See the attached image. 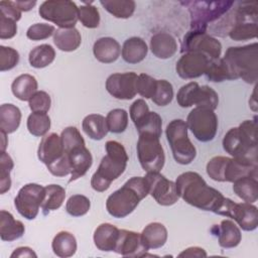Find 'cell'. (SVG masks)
Wrapping results in <instances>:
<instances>
[{"mask_svg":"<svg viewBox=\"0 0 258 258\" xmlns=\"http://www.w3.org/2000/svg\"><path fill=\"white\" fill-rule=\"evenodd\" d=\"M222 145L232 157L258 164L257 160V121L245 120L224 135Z\"/></svg>","mask_w":258,"mask_h":258,"instance_id":"cell-2","label":"cell"},{"mask_svg":"<svg viewBox=\"0 0 258 258\" xmlns=\"http://www.w3.org/2000/svg\"><path fill=\"white\" fill-rule=\"evenodd\" d=\"M120 229L110 223L100 224L94 231L93 240L95 246L104 252H114Z\"/></svg>","mask_w":258,"mask_h":258,"instance_id":"cell-23","label":"cell"},{"mask_svg":"<svg viewBox=\"0 0 258 258\" xmlns=\"http://www.w3.org/2000/svg\"><path fill=\"white\" fill-rule=\"evenodd\" d=\"M175 185L180 199L203 211L217 214L225 200L221 191L210 186L196 171H185L179 174L176 177Z\"/></svg>","mask_w":258,"mask_h":258,"instance_id":"cell-1","label":"cell"},{"mask_svg":"<svg viewBox=\"0 0 258 258\" xmlns=\"http://www.w3.org/2000/svg\"><path fill=\"white\" fill-rule=\"evenodd\" d=\"M0 135H1V151H5L6 147L8 145V140H7V134L0 131Z\"/></svg>","mask_w":258,"mask_h":258,"instance_id":"cell-58","label":"cell"},{"mask_svg":"<svg viewBox=\"0 0 258 258\" xmlns=\"http://www.w3.org/2000/svg\"><path fill=\"white\" fill-rule=\"evenodd\" d=\"M156 86L157 80L153 77L146 74L138 75L136 81V90L137 94H139L141 97L145 99H151L155 93Z\"/></svg>","mask_w":258,"mask_h":258,"instance_id":"cell-47","label":"cell"},{"mask_svg":"<svg viewBox=\"0 0 258 258\" xmlns=\"http://www.w3.org/2000/svg\"><path fill=\"white\" fill-rule=\"evenodd\" d=\"M148 47L145 40L139 36L127 38L121 48L122 58L128 63L141 62L147 55Z\"/></svg>","mask_w":258,"mask_h":258,"instance_id":"cell-28","label":"cell"},{"mask_svg":"<svg viewBox=\"0 0 258 258\" xmlns=\"http://www.w3.org/2000/svg\"><path fill=\"white\" fill-rule=\"evenodd\" d=\"M64 154L72 167L71 178L69 182L75 181L84 176L93 164V156L86 147L85 140L75 126L66 127L60 134Z\"/></svg>","mask_w":258,"mask_h":258,"instance_id":"cell-6","label":"cell"},{"mask_svg":"<svg viewBox=\"0 0 258 258\" xmlns=\"http://www.w3.org/2000/svg\"><path fill=\"white\" fill-rule=\"evenodd\" d=\"M141 167L146 171H160L165 163V154L160 137L153 133H140L136 145Z\"/></svg>","mask_w":258,"mask_h":258,"instance_id":"cell-11","label":"cell"},{"mask_svg":"<svg viewBox=\"0 0 258 258\" xmlns=\"http://www.w3.org/2000/svg\"><path fill=\"white\" fill-rule=\"evenodd\" d=\"M21 122V111L13 104H2L0 107V131L11 134L15 132Z\"/></svg>","mask_w":258,"mask_h":258,"instance_id":"cell-34","label":"cell"},{"mask_svg":"<svg viewBox=\"0 0 258 258\" xmlns=\"http://www.w3.org/2000/svg\"><path fill=\"white\" fill-rule=\"evenodd\" d=\"M257 170L258 164L221 155L212 157L206 166L207 174L220 182H234L246 175L257 177Z\"/></svg>","mask_w":258,"mask_h":258,"instance_id":"cell-7","label":"cell"},{"mask_svg":"<svg viewBox=\"0 0 258 258\" xmlns=\"http://www.w3.org/2000/svg\"><path fill=\"white\" fill-rule=\"evenodd\" d=\"M173 99V87L170 82L166 80H157V86L152 102L157 106H167Z\"/></svg>","mask_w":258,"mask_h":258,"instance_id":"cell-46","label":"cell"},{"mask_svg":"<svg viewBox=\"0 0 258 258\" xmlns=\"http://www.w3.org/2000/svg\"><path fill=\"white\" fill-rule=\"evenodd\" d=\"M37 88L36 79L29 74H22L16 77L11 84L12 94L20 101H29L37 92Z\"/></svg>","mask_w":258,"mask_h":258,"instance_id":"cell-30","label":"cell"},{"mask_svg":"<svg viewBox=\"0 0 258 258\" xmlns=\"http://www.w3.org/2000/svg\"><path fill=\"white\" fill-rule=\"evenodd\" d=\"M187 130V125L182 119L171 120L165 129L166 139L172 156L181 165L191 163L197 156V149L188 138Z\"/></svg>","mask_w":258,"mask_h":258,"instance_id":"cell-10","label":"cell"},{"mask_svg":"<svg viewBox=\"0 0 258 258\" xmlns=\"http://www.w3.org/2000/svg\"><path fill=\"white\" fill-rule=\"evenodd\" d=\"M217 215L231 218L244 231H254L258 226L257 207L250 203H235L225 198Z\"/></svg>","mask_w":258,"mask_h":258,"instance_id":"cell-15","label":"cell"},{"mask_svg":"<svg viewBox=\"0 0 258 258\" xmlns=\"http://www.w3.org/2000/svg\"><path fill=\"white\" fill-rule=\"evenodd\" d=\"M51 99L50 96L44 91H37L28 101V106L31 112H44L47 113L50 109Z\"/></svg>","mask_w":258,"mask_h":258,"instance_id":"cell-50","label":"cell"},{"mask_svg":"<svg viewBox=\"0 0 258 258\" xmlns=\"http://www.w3.org/2000/svg\"><path fill=\"white\" fill-rule=\"evenodd\" d=\"M37 157L54 176L62 177L72 173L71 164L64 154L61 137L54 132L42 137L38 145Z\"/></svg>","mask_w":258,"mask_h":258,"instance_id":"cell-8","label":"cell"},{"mask_svg":"<svg viewBox=\"0 0 258 258\" xmlns=\"http://www.w3.org/2000/svg\"><path fill=\"white\" fill-rule=\"evenodd\" d=\"M150 49L154 56L167 59L177 51L176 39L168 32H156L150 37Z\"/></svg>","mask_w":258,"mask_h":258,"instance_id":"cell-24","label":"cell"},{"mask_svg":"<svg viewBox=\"0 0 258 258\" xmlns=\"http://www.w3.org/2000/svg\"><path fill=\"white\" fill-rule=\"evenodd\" d=\"M140 235L142 243L148 251L150 249H158L164 246L168 237L167 229L163 224L158 222L149 223L145 226Z\"/></svg>","mask_w":258,"mask_h":258,"instance_id":"cell-26","label":"cell"},{"mask_svg":"<svg viewBox=\"0 0 258 258\" xmlns=\"http://www.w3.org/2000/svg\"><path fill=\"white\" fill-rule=\"evenodd\" d=\"M93 53L97 60L102 63H112L121 54V46L113 37H101L94 42Z\"/></svg>","mask_w":258,"mask_h":258,"instance_id":"cell-25","label":"cell"},{"mask_svg":"<svg viewBox=\"0 0 258 258\" xmlns=\"http://www.w3.org/2000/svg\"><path fill=\"white\" fill-rule=\"evenodd\" d=\"M187 128L201 142L212 141L218 131V117L214 110L207 107H195L185 121Z\"/></svg>","mask_w":258,"mask_h":258,"instance_id":"cell-14","label":"cell"},{"mask_svg":"<svg viewBox=\"0 0 258 258\" xmlns=\"http://www.w3.org/2000/svg\"><path fill=\"white\" fill-rule=\"evenodd\" d=\"M79 20L87 28H97L100 24V12L92 3H84L79 7Z\"/></svg>","mask_w":258,"mask_h":258,"instance_id":"cell-45","label":"cell"},{"mask_svg":"<svg viewBox=\"0 0 258 258\" xmlns=\"http://www.w3.org/2000/svg\"><path fill=\"white\" fill-rule=\"evenodd\" d=\"M91 208L89 198L84 195H73L69 198L66 204V211L73 217L85 216Z\"/></svg>","mask_w":258,"mask_h":258,"instance_id":"cell-42","label":"cell"},{"mask_svg":"<svg viewBox=\"0 0 258 258\" xmlns=\"http://www.w3.org/2000/svg\"><path fill=\"white\" fill-rule=\"evenodd\" d=\"M233 191L246 203L253 204L258 199V181L257 177L246 175L238 178L233 182Z\"/></svg>","mask_w":258,"mask_h":258,"instance_id":"cell-32","label":"cell"},{"mask_svg":"<svg viewBox=\"0 0 258 258\" xmlns=\"http://www.w3.org/2000/svg\"><path fill=\"white\" fill-rule=\"evenodd\" d=\"M38 14L59 28H74L79 20V7L70 0H47L40 4Z\"/></svg>","mask_w":258,"mask_h":258,"instance_id":"cell-12","label":"cell"},{"mask_svg":"<svg viewBox=\"0 0 258 258\" xmlns=\"http://www.w3.org/2000/svg\"><path fill=\"white\" fill-rule=\"evenodd\" d=\"M149 111L150 110L147 103L143 99H137L130 106V109H129L130 119L134 124H136L141 119H143L149 113Z\"/></svg>","mask_w":258,"mask_h":258,"instance_id":"cell-51","label":"cell"},{"mask_svg":"<svg viewBox=\"0 0 258 258\" xmlns=\"http://www.w3.org/2000/svg\"><path fill=\"white\" fill-rule=\"evenodd\" d=\"M100 4L114 17L121 19L130 18L136 8L133 0H101Z\"/></svg>","mask_w":258,"mask_h":258,"instance_id":"cell-37","label":"cell"},{"mask_svg":"<svg viewBox=\"0 0 258 258\" xmlns=\"http://www.w3.org/2000/svg\"><path fill=\"white\" fill-rule=\"evenodd\" d=\"M211 232L218 237L219 245L225 249L237 247L242 240L241 230L232 220L221 221L219 225H214Z\"/></svg>","mask_w":258,"mask_h":258,"instance_id":"cell-22","label":"cell"},{"mask_svg":"<svg viewBox=\"0 0 258 258\" xmlns=\"http://www.w3.org/2000/svg\"><path fill=\"white\" fill-rule=\"evenodd\" d=\"M83 131L93 140L103 139L109 132L106 118L101 114H89L82 122Z\"/></svg>","mask_w":258,"mask_h":258,"instance_id":"cell-31","label":"cell"},{"mask_svg":"<svg viewBox=\"0 0 258 258\" xmlns=\"http://www.w3.org/2000/svg\"><path fill=\"white\" fill-rule=\"evenodd\" d=\"M233 1H185L190 16V30L207 31L209 24L224 16L234 5Z\"/></svg>","mask_w":258,"mask_h":258,"instance_id":"cell-9","label":"cell"},{"mask_svg":"<svg viewBox=\"0 0 258 258\" xmlns=\"http://www.w3.org/2000/svg\"><path fill=\"white\" fill-rule=\"evenodd\" d=\"M45 198V186L38 183H27L23 185L14 199L17 212L26 220H34L41 208Z\"/></svg>","mask_w":258,"mask_h":258,"instance_id":"cell-17","label":"cell"},{"mask_svg":"<svg viewBox=\"0 0 258 258\" xmlns=\"http://www.w3.org/2000/svg\"><path fill=\"white\" fill-rule=\"evenodd\" d=\"M51 121L47 113L32 112L26 122L28 132L36 137H42L47 134L50 129Z\"/></svg>","mask_w":258,"mask_h":258,"instance_id":"cell-38","label":"cell"},{"mask_svg":"<svg viewBox=\"0 0 258 258\" xmlns=\"http://www.w3.org/2000/svg\"><path fill=\"white\" fill-rule=\"evenodd\" d=\"M228 36L235 41H245L256 38L257 22H240L230 29Z\"/></svg>","mask_w":258,"mask_h":258,"instance_id":"cell-41","label":"cell"},{"mask_svg":"<svg viewBox=\"0 0 258 258\" xmlns=\"http://www.w3.org/2000/svg\"><path fill=\"white\" fill-rule=\"evenodd\" d=\"M66 199V189L58 184H48L45 186V198L41 205L43 215L59 209Z\"/></svg>","mask_w":258,"mask_h":258,"instance_id":"cell-36","label":"cell"},{"mask_svg":"<svg viewBox=\"0 0 258 258\" xmlns=\"http://www.w3.org/2000/svg\"><path fill=\"white\" fill-rule=\"evenodd\" d=\"M176 102L181 108L207 107L216 110L219 105V96L210 86H200L197 82H189L178 90Z\"/></svg>","mask_w":258,"mask_h":258,"instance_id":"cell-13","label":"cell"},{"mask_svg":"<svg viewBox=\"0 0 258 258\" xmlns=\"http://www.w3.org/2000/svg\"><path fill=\"white\" fill-rule=\"evenodd\" d=\"M223 59L228 68L230 81L242 79L247 84H256L258 80V43L243 46H230Z\"/></svg>","mask_w":258,"mask_h":258,"instance_id":"cell-5","label":"cell"},{"mask_svg":"<svg viewBox=\"0 0 258 258\" xmlns=\"http://www.w3.org/2000/svg\"><path fill=\"white\" fill-rule=\"evenodd\" d=\"M138 75L134 72L115 73L106 80V90L118 100H131L136 94V81Z\"/></svg>","mask_w":258,"mask_h":258,"instance_id":"cell-19","label":"cell"},{"mask_svg":"<svg viewBox=\"0 0 258 258\" xmlns=\"http://www.w3.org/2000/svg\"><path fill=\"white\" fill-rule=\"evenodd\" d=\"M14 163L11 156L6 151H1L0 155V194L3 195L11 187V170Z\"/></svg>","mask_w":258,"mask_h":258,"instance_id":"cell-43","label":"cell"},{"mask_svg":"<svg viewBox=\"0 0 258 258\" xmlns=\"http://www.w3.org/2000/svg\"><path fill=\"white\" fill-rule=\"evenodd\" d=\"M256 88V87H255ZM255 88H254V91H253V94H252V97L250 98L249 100V106L250 108L256 112L257 111V102H256V97H255V94H256V91H255Z\"/></svg>","mask_w":258,"mask_h":258,"instance_id":"cell-57","label":"cell"},{"mask_svg":"<svg viewBox=\"0 0 258 258\" xmlns=\"http://www.w3.org/2000/svg\"><path fill=\"white\" fill-rule=\"evenodd\" d=\"M77 240L74 234L68 231L58 232L52 239V252L60 258H68L77 252Z\"/></svg>","mask_w":258,"mask_h":258,"instance_id":"cell-33","label":"cell"},{"mask_svg":"<svg viewBox=\"0 0 258 258\" xmlns=\"http://www.w3.org/2000/svg\"><path fill=\"white\" fill-rule=\"evenodd\" d=\"M147 195L148 189L144 176H133L107 198L106 210L113 218H125L137 208Z\"/></svg>","mask_w":258,"mask_h":258,"instance_id":"cell-4","label":"cell"},{"mask_svg":"<svg viewBox=\"0 0 258 258\" xmlns=\"http://www.w3.org/2000/svg\"><path fill=\"white\" fill-rule=\"evenodd\" d=\"M14 4L21 12H26L31 10L36 5V1H14Z\"/></svg>","mask_w":258,"mask_h":258,"instance_id":"cell-56","label":"cell"},{"mask_svg":"<svg viewBox=\"0 0 258 258\" xmlns=\"http://www.w3.org/2000/svg\"><path fill=\"white\" fill-rule=\"evenodd\" d=\"M148 250L142 243L140 233L121 229L114 252L124 257H143Z\"/></svg>","mask_w":258,"mask_h":258,"instance_id":"cell-21","label":"cell"},{"mask_svg":"<svg viewBox=\"0 0 258 258\" xmlns=\"http://www.w3.org/2000/svg\"><path fill=\"white\" fill-rule=\"evenodd\" d=\"M211 59L200 52L182 53L176 61L175 71L178 77L183 80H191L206 74Z\"/></svg>","mask_w":258,"mask_h":258,"instance_id":"cell-20","label":"cell"},{"mask_svg":"<svg viewBox=\"0 0 258 258\" xmlns=\"http://www.w3.org/2000/svg\"><path fill=\"white\" fill-rule=\"evenodd\" d=\"M179 257H206L207 252L201 247H188L178 254Z\"/></svg>","mask_w":258,"mask_h":258,"instance_id":"cell-54","label":"cell"},{"mask_svg":"<svg viewBox=\"0 0 258 258\" xmlns=\"http://www.w3.org/2000/svg\"><path fill=\"white\" fill-rule=\"evenodd\" d=\"M134 125L138 134L148 132V133L156 134L157 136L161 137L162 119L160 115L156 112L149 111V113L143 119H141L139 122H137Z\"/></svg>","mask_w":258,"mask_h":258,"instance_id":"cell-39","label":"cell"},{"mask_svg":"<svg viewBox=\"0 0 258 258\" xmlns=\"http://www.w3.org/2000/svg\"><path fill=\"white\" fill-rule=\"evenodd\" d=\"M55 58L54 48L47 43L33 47L28 54V61L32 68L43 69L49 66Z\"/></svg>","mask_w":258,"mask_h":258,"instance_id":"cell-35","label":"cell"},{"mask_svg":"<svg viewBox=\"0 0 258 258\" xmlns=\"http://www.w3.org/2000/svg\"><path fill=\"white\" fill-rule=\"evenodd\" d=\"M25 227L21 221L15 220L10 212H0V238L2 241H15L24 235Z\"/></svg>","mask_w":258,"mask_h":258,"instance_id":"cell-27","label":"cell"},{"mask_svg":"<svg viewBox=\"0 0 258 258\" xmlns=\"http://www.w3.org/2000/svg\"><path fill=\"white\" fill-rule=\"evenodd\" d=\"M106 155L91 178V186L98 192L107 190L111 183L122 175L126 169L128 155L125 147L118 141L109 140L105 144Z\"/></svg>","mask_w":258,"mask_h":258,"instance_id":"cell-3","label":"cell"},{"mask_svg":"<svg viewBox=\"0 0 258 258\" xmlns=\"http://www.w3.org/2000/svg\"><path fill=\"white\" fill-rule=\"evenodd\" d=\"M10 257L11 258H14V257H34V258H36L37 255H36V253L30 247L22 246V247L16 248L11 253Z\"/></svg>","mask_w":258,"mask_h":258,"instance_id":"cell-55","label":"cell"},{"mask_svg":"<svg viewBox=\"0 0 258 258\" xmlns=\"http://www.w3.org/2000/svg\"><path fill=\"white\" fill-rule=\"evenodd\" d=\"M53 43L61 51L71 52L82 43L81 33L77 28H58L53 34Z\"/></svg>","mask_w":258,"mask_h":258,"instance_id":"cell-29","label":"cell"},{"mask_svg":"<svg viewBox=\"0 0 258 258\" xmlns=\"http://www.w3.org/2000/svg\"><path fill=\"white\" fill-rule=\"evenodd\" d=\"M17 33V24L16 21L0 14V38L10 39L14 37Z\"/></svg>","mask_w":258,"mask_h":258,"instance_id":"cell-52","label":"cell"},{"mask_svg":"<svg viewBox=\"0 0 258 258\" xmlns=\"http://www.w3.org/2000/svg\"><path fill=\"white\" fill-rule=\"evenodd\" d=\"M106 121L109 132L115 134L122 133L128 127V113L121 108L113 109L107 114Z\"/></svg>","mask_w":258,"mask_h":258,"instance_id":"cell-40","label":"cell"},{"mask_svg":"<svg viewBox=\"0 0 258 258\" xmlns=\"http://www.w3.org/2000/svg\"><path fill=\"white\" fill-rule=\"evenodd\" d=\"M144 179L148 195H150L158 205L169 207L178 201L179 196L176 190L175 182L166 178L159 171L146 172Z\"/></svg>","mask_w":258,"mask_h":258,"instance_id":"cell-18","label":"cell"},{"mask_svg":"<svg viewBox=\"0 0 258 258\" xmlns=\"http://www.w3.org/2000/svg\"><path fill=\"white\" fill-rule=\"evenodd\" d=\"M205 75L210 82L214 83H221L226 80L230 81L229 71L223 57L211 60Z\"/></svg>","mask_w":258,"mask_h":258,"instance_id":"cell-44","label":"cell"},{"mask_svg":"<svg viewBox=\"0 0 258 258\" xmlns=\"http://www.w3.org/2000/svg\"><path fill=\"white\" fill-rule=\"evenodd\" d=\"M19 62V53L10 46L0 45V71L6 72L14 69Z\"/></svg>","mask_w":258,"mask_h":258,"instance_id":"cell-48","label":"cell"},{"mask_svg":"<svg viewBox=\"0 0 258 258\" xmlns=\"http://www.w3.org/2000/svg\"><path fill=\"white\" fill-rule=\"evenodd\" d=\"M55 32V27L48 23H34L30 25L26 31V36L30 40H43Z\"/></svg>","mask_w":258,"mask_h":258,"instance_id":"cell-49","label":"cell"},{"mask_svg":"<svg viewBox=\"0 0 258 258\" xmlns=\"http://www.w3.org/2000/svg\"><path fill=\"white\" fill-rule=\"evenodd\" d=\"M180 52H200L213 60L221 56L222 44L207 31L189 30L181 40Z\"/></svg>","mask_w":258,"mask_h":258,"instance_id":"cell-16","label":"cell"},{"mask_svg":"<svg viewBox=\"0 0 258 258\" xmlns=\"http://www.w3.org/2000/svg\"><path fill=\"white\" fill-rule=\"evenodd\" d=\"M0 14L9 17L16 22L21 18V11L14 4V1H1L0 2Z\"/></svg>","mask_w":258,"mask_h":258,"instance_id":"cell-53","label":"cell"}]
</instances>
